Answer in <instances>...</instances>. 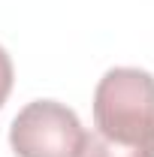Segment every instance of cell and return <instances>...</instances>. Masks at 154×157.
<instances>
[{
  "instance_id": "obj_2",
  "label": "cell",
  "mask_w": 154,
  "mask_h": 157,
  "mask_svg": "<svg viewBox=\"0 0 154 157\" xmlns=\"http://www.w3.org/2000/svg\"><path fill=\"white\" fill-rule=\"evenodd\" d=\"M85 127L79 115L58 100H33L9 127L15 157H82Z\"/></svg>"
},
{
  "instance_id": "obj_3",
  "label": "cell",
  "mask_w": 154,
  "mask_h": 157,
  "mask_svg": "<svg viewBox=\"0 0 154 157\" xmlns=\"http://www.w3.org/2000/svg\"><path fill=\"white\" fill-rule=\"evenodd\" d=\"M12 76H15V70H12V58H9L6 48L0 45V109H3V103H6L9 91H12Z\"/></svg>"
},
{
  "instance_id": "obj_1",
  "label": "cell",
  "mask_w": 154,
  "mask_h": 157,
  "mask_svg": "<svg viewBox=\"0 0 154 157\" xmlns=\"http://www.w3.org/2000/svg\"><path fill=\"white\" fill-rule=\"evenodd\" d=\"M82 157H154V76L112 67L94 88V130Z\"/></svg>"
}]
</instances>
